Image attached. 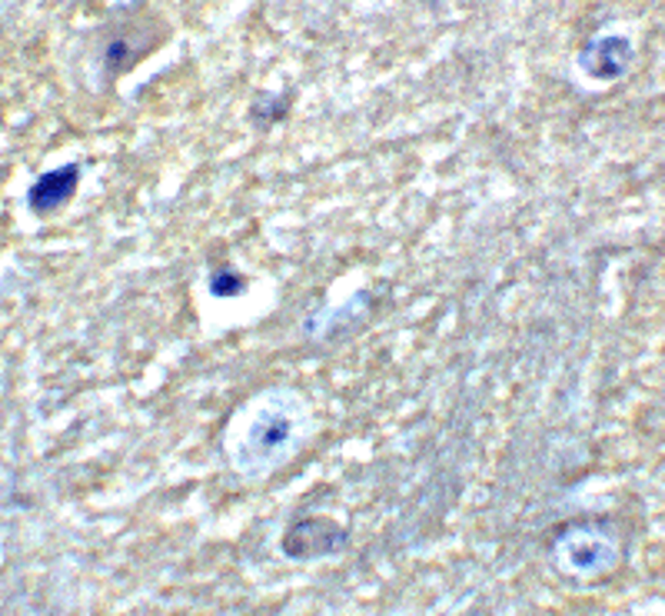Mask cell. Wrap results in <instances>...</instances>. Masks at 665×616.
I'll list each match as a JSON object with an SVG mask.
<instances>
[{"label": "cell", "instance_id": "6da1fadb", "mask_svg": "<svg viewBox=\"0 0 665 616\" xmlns=\"http://www.w3.org/2000/svg\"><path fill=\"white\" fill-rule=\"evenodd\" d=\"M350 533L332 517H300L287 527L280 550L290 560H319L329 553H340L347 546Z\"/></svg>", "mask_w": 665, "mask_h": 616}, {"label": "cell", "instance_id": "7a4b0ae2", "mask_svg": "<svg viewBox=\"0 0 665 616\" xmlns=\"http://www.w3.org/2000/svg\"><path fill=\"white\" fill-rule=\"evenodd\" d=\"M579 64L592 80H619L632 64V43L616 34L595 37L579 54Z\"/></svg>", "mask_w": 665, "mask_h": 616}, {"label": "cell", "instance_id": "3957f363", "mask_svg": "<svg viewBox=\"0 0 665 616\" xmlns=\"http://www.w3.org/2000/svg\"><path fill=\"white\" fill-rule=\"evenodd\" d=\"M80 187V167L77 164H64V167H53L47 174H40L30 190H27V203L34 214H53L61 211L64 203L77 193Z\"/></svg>", "mask_w": 665, "mask_h": 616}, {"label": "cell", "instance_id": "277c9868", "mask_svg": "<svg viewBox=\"0 0 665 616\" xmlns=\"http://www.w3.org/2000/svg\"><path fill=\"white\" fill-rule=\"evenodd\" d=\"M293 440V420L284 414H260L250 427V447L260 460H273Z\"/></svg>", "mask_w": 665, "mask_h": 616}, {"label": "cell", "instance_id": "5b68a950", "mask_svg": "<svg viewBox=\"0 0 665 616\" xmlns=\"http://www.w3.org/2000/svg\"><path fill=\"white\" fill-rule=\"evenodd\" d=\"M569 567L579 570V574H595V570H605L608 563H613V553H608V546L595 537H586V533H569V546L563 550Z\"/></svg>", "mask_w": 665, "mask_h": 616}, {"label": "cell", "instance_id": "8992f818", "mask_svg": "<svg viewBox=\"0 0 665 616\" xmlns=\"http://www.w3.org/2000/svg\"><path fill=\"white\" fill-rule=\"evenodd\" d=\"M247 290V280L234 267H213L210 271V293L213 297H240Z\"/></svg>", "mask_w": 665, "mask_h": 616}, {"label": "cell", "instance_id": "52a82bcc", "mask_svg": "<svg viewBox=\"0 0 665 616\" xmlns=\"http://www.w3.org/2000/svg\"><path fill=\"white\" fill-rule=\"evenodd\" d=\"M463 616H476V613H463Z\"/></svg>", "mask_w": 665, "mask_h": 616}]
</instances>
